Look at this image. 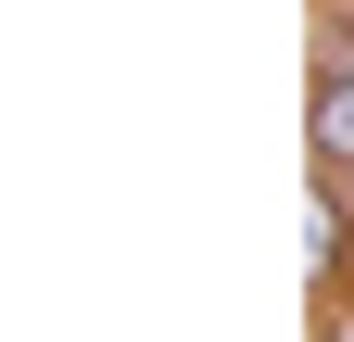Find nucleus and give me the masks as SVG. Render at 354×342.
<instances>
[{
  "mask_svg": "<svg viewBox=\"0 0 354 342\" xmlns=\"http://www.w3.org/2000/svg\"><path fill=\"white\" fill-rule=\"evenodd\" d=\"M304 317H317V342L354 330V203L304 165Z\"/></svg>",
  "mask_w": 354,
  "mask_h": 342,
  "instance_id": "f257e3e1",
  "label": "nucleus"
},
{
  "mask_svg": "<svg viewBox=\"0 0 354 342\" xmlns=\"http://www.w3.org/2000/svg\"><path fill=\"white\" fill-rule=\"evenodd\" d=\"M304 152H317V178L354 203V76H304Z\"/></svg>",
  "mask_w": 354,
  "mask_h": 342,
  "instance_id": "f03ea898",
  "label": "nucleus"
}]
</instances>
